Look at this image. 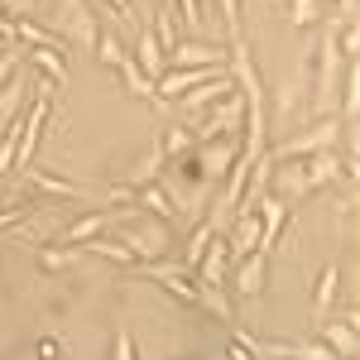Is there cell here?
Masks as SVG:
<instances>
[{
    "label": "cell",
    "mask_w": 360,
    "mask_h": 360,
    "mask_svg": "<svg viewBox=\"0 0 360 360\" xmlns=\"http://www.w3.org/2000/svg\"><path fill=\"white\" fill-rule=\"evenodd\" d=\"M346 173V159L336 149H322V154H307V159H283V164L269 168V197H278L283 207L288 202H303L317 188H327Z\"/></svg>",
    "instance_id": "1"
},
{
    "label": "cell",
    "mask_w": 360,
    "mask_h": 360,
    "mask_svg": "<svg viewBox=\"0 0 360 360\" xmlns=\"http://www.w3.org/2000/svg\"><path fill=\"white\" fill-rule=\"evenodd\" d=\"M341 20H327L322 34H317V53H312V68H317V77H312V111L317 120L322 115H336V101H341V77H346V63L351 58L341 53Z\"/></svg>",
    "instance_id": "2"
},
{
    "label": "cell",
    "mask_w": 360,
    "mask_h": 360,
    "mask_svg": "<svg viewBox=\"0 0 360 360\" xmlns=\"http://www.w3.org/2000/svg\"><path fill=\"white\" fill-rule=\"evenodd\" d=\"M49 20H53V34H58V39H68L72 49H82V53L96 49L101 15H96L91 0H58V15H49Z\"/></svg>",
    "instance_id": "3"
},
{
    "label": "cell",
    "mask_w": 360,
    "mask_h": 360,
    "mask_svg": "<svg viewBox=\"0 0 360 360\" xmlns=\"http://www.w3.org/2000/svg\"><path fill=\"white\" fill-rule=\"evenodd\" d=\"M341 120L336 115H322L317 125H307V130H298V135H288V139H278L274 149H264L274 164H283V159H307V154H322V149H336L341 144Z\"/></svg>",
    "instance_id": "4"
},
{
    "label": "cell",
    "mask_w": 360,
    "mask_h": 360,
    "mask_svg": "<svg viewBox=\"0 0 360 360\" xmlns=\"http://www.w3.org/2000/svg\"><path fill=\"white\" fill-rule=\"evenodd\" d=\"M115 240L130 250L139 264H159V259L168 255V245H173V240H168V226L154 221V217H144V212H139V226H130V231L115 236Z\"/></svg>",
    "instance_id": "5"
},
{
    "label": "cell",
    "mask_w": 360,
    "mask_h": 360,
    "mask_svg": "<svg viewBox=\"0 0 360 360\" xmlns=\"http://www.w3.org/2000/svg\"><path fill=\"white\" fill-rule=\"evenodd\" d=\"M168 68H207V72H226V44H202V39H178Z\"/></svg>",
    "instance_id": "6"
},
{
    "label": "cell",
    "mask_w": 360,
    "mask_h": 360,
    "mask_svg": "<svg viewBox=\"0 0 360 360\" xmlns=\"http://www.w3.org/2000/svg\"><path fill=\"white\" fill-rule=\"evenodd\" d=\"M245 341L259 360H336L317 336L312 341H255V336H245Z\"/></svg>",
    "instance_id": "7"
},
{
    "label": "cell",
    "mask_w": 360,
    "mask_h": 360,
    "mask_svg": "<svg viewBox=\"0 0 360 360\" xmlns=\"http://www.w3.org/2000/svg\"><path fill=\"white\" fill-rule=\"evenodd\" d=\"M264 278H269V255L255 250V255H245V259H236L231 288H236V298H259V293H264Z\"/></svg>",
    "instance_id": "8"
},
{
    "label": "cell",
    "mask_w": 360,
    "mask_h": 360,
    "mask_svg": "<svg viewBox=\"0 0 360 360\" xmlns=\"http://www.w3.org/2000/svg\"><path fill=\"white\" fill-rule=\"evenodd\" d=\"M317 341L332 351L336 360H356V351H360V332H356V317L351 322H317Z\"/></svg>",
    "instance_id": "9"
},
{
    "label": "cell",
    "mask_w": 360,
    "mask_h": 360,
    "mask_svg": "<svg viewBox=\"0 0 360 360\" xmlns=\"http://www.w3.org/2000/svg\"><path fill=\"white\" fill-rule=\"evenodd\" d=\"M34 101V82H25V72H15L10 82L0 86V135L25 115V106Z\"/></svg>",
    "instance_id": "10"
},
{
    "label": "cell",
    "mask_w": 360,
    "mask_h": 360,
    "mask_svg": "<svg viewBox=\"0 0 360 360\" xmlns=\"http://www.w3.org/2000/svg\"><path fill=\"white\" fill-rule=\"evenodd\" d=\"M255 212H259V250L269 255V250L278 245V236H283V226H288V207H283L278 197L264 193L259 202H255Z\"/></svg>",
    "instance_id": "11"
},
{
    "label": "cell",
    "mask_w": 360,
    "mask_h": 360,
    "mask_svg": "<svg viewBox=\"0 0 360 360\" xmlns=\"http://www.w3.org/2000/svg\"><path fill=\"white\" fill-rule=\"evenodd\" d=\"M231 91H236V82H231V72H221V77H212V82L193 86V91L183 96V111H188V115H202L207 106H217V101H226Z\"/></svg>",
    "instance_id": "12"
},
{
    "label": "cell",
    "mask_w": 360,
    "mask_h": 360,
    "mask_svg": "<svg viewBox=\"0 0 360 360\" xmlns=\"http://www.w3.org/2000/svg\"><path fill=\"white\" fill-rule=\"evenodd\" d=\"M336 293H341V269L327 264V269L317 274V283H312V322H327V317H332Z\"/></svg>",
    "instance_id": "13"
},
{
    "label": "cell",
    "mask_w": 360,
    "mask_h": 360,
    "mask_svg": "<svg viewBox=\"0 0 360 360\" xmlns=\"http://www.w3.org/2000/svg\"><path fill=\"white\" fill-rule=\"evenodd\" d=\"M25 63H34L44 72V82L68 86V58L58 53V49H25Z\"/></svg>",
    "instance_id": "14"
},
{
    "label": "cell",
    "mask_w": 360,
    "mask_h": 360,
    "mask_svg": "<svg viewBox=\"0 0 360 360\" xmlns=\"http://www.w3.org/2000/svg\"><path fill=\"white\" fill-rule=\"evenodd\" d=\"M212 240H217V226L202 217V221L193 226V236H188V245H183V269H188V274L202 264V255H207V245H212Z\"/></svg>",
    "instance_id": "15"
},
{
    "label": "cell",
    "mask_w": 360,
    "mask_h": 360,
    "mask_svg": "<svg viewBox=\"0 0 360 360\" xmlns=\"http://www.w3.org/2000/svg\"><path fill=\"white\" fill-rule=\"evenodd\" d=\"M101 231H106V217H101V212H91V217H82V221H72V226H68L58 245H86V240H96Z\"/></svg>",
    "instance_id": "16"
},
{
    "label": "cell",
    "mask_w": 360,
    "mask_h": 360,
    "mask_svg": "<svg viewBox=\"0 0 360 360\" xmlns=\"http://www.w3.org/2000/svg\"><path fill=\"white\" fill-rule=\"evenodd\" d=\"M25 183L39 188V193H49V197H86V188L68 183V178H53V173H25Z\"/></svg>",
    "instance_id": "17"
},
{
    "label": "cell",
    "mask_w": 360,
    "mask_h": 360,
    "mask_svg": "<svg viewBox=\"0 0 360 360\" xmlns=\"http://www.w3.org/2000/svg\"><path fill=\"white\" fill-rule=\"evenodd\" d=\"M115 72H120V82H125V91H130V96H139V101H159V91H154V82H149V77L139 72V68L130 63V58H125V63H120Z\"/></svg>",
    "instance_id": "18"
},
{
    "label": "cell",
    "mask_w": 360,
    "mask_h": 360,
    "mask_svg": "<svg viewBox=\"0 0 360 360\" xmlns=\"http://www.w3.org/2000/svg\"><path fill=\"white\" fill-rule=\"evenodd\" d=\"M82 250H91V255H101V259H115V264H125V269H130V264L139 269V259H135V255H130V250L120 245V240H106V236H96V240H86Z\"/></svg>",
    "instance_id": "19"
},
{
    "label": "cell",
    "mask_w": 360,
    "mask_h": 360,
    "mask_svg": "<svg viewBox=\"0 0 360 360\" xmlns=\"http://www.w3.org/2000/svg\"><path fill=\"white\" fill-rule=\"evenodd\" d=\"M322 15H327V0H293V5H288V25H293V29L317 25Z\"/></svg>",
    "instance_id": "20"
},
{
    "label": "cell",
    "mask_w": 360,
    "mask_h": 360,
    "mask_svg": "<svg viewBox=\"0 0 360 360\" xmlns=\"http://www.w3.org/2000/svg\"><path fill=\"white\" fill-rule=\"evenodd\" d=\"M91 53L101 58V63H106V68H120V63H125V49H120V39H115L111 29H101V34H96V49H91Z\"/></svg>",
    "instance_id": "21"
},
{
    "label": "cell",
    "mask_w": 360,
    "mask_h": 360,
    "mask_svg": "<svg viewBox=\"0 0 360 360\" xmlns=\"http://www.w3.org/2000/svg\"><path fill=\"white\" fill-rule=\"evenodd\" d=\"M217 10H221V25L231 39H245L240 34V0H217Z\"/></svg>",
    "instance_id": "22"
},
{
    "label": "cell",
    "mask_w": 360,
    "mask_h": 360,
    "mask_svg": "<svg viewBox=\"0 0 360 360\" xmlns=\"http://www.w3.org/2000/svg\"><path fill=\"white\" fill-rule=\"evenodd\" d=\"M39 264L44 269H68V264H77V250H44Z\"/></svg>",
    "instance_id": "23"
},
{
    "label": "cell",
    "mask_w": 360,
    "mask_h": 360,
    "mask_svg": "<svg viewBox=\"0 0 360 360\" xmlns=\"http://www.w3.org/2000/svg\"><path fill=\"white\" fill-rule=\"evenodd\" d=\"M0 15L5 20H29L34 15V0H0Z\"/></svg>",
    "instance_id": "24"
},
{
    "label": "cell",
    "mask_w": 360,
    "mask_h": 360,
    "mask_svg": "<svg viewBox=\"0 0 360 360\" xmlns=\"http://www.w3.org/2000/svg\"><path fill=\"white\" fill-rule=\"evenodd\" d=\"M111 360H139L135 336H130V332H115V356H111Z\"/></svg>",
    "instance_id": "25"
},
{
    "label": "cell",
    "mask_w": 360,
    "mask_h": 360,
    "mask_svg": "<svg viewBox=\"0 0 360 360\" xmlns=\"http://www.w3.org/2000/svg\"><path fill=\"white\" fill-rule=\"evenodd\" d=\"M274 111H278V115H293V111H298V96H293V82H288V86H283V91H278Z\"/></svg>",
    "instance_id": "26"
},
{
    "label": "cell",
    "mask_w": 360,
    "mask_h": 360,
    "mask_svg": "<svg viewBox=\"0 0 360 360\" xmlns=\"http://www.w3.org/2000/svg\"><path fill=\"white\" fill-rule=\"evenodd\" d=\"M231 360H259L255 351H250V341L240 332H236V341H231Z\"/></svg>",
    "instance_id": "27"
},
{
    "label": "cell",
    "mask_w": 360,
    "mask_h": 360,
    "mask_svg": "<svg viewBox=\"0 0 360 360\" xmlns=\"http://www.w3.org/2000/svg\"><path fill=\"white\" fill-rule=\"evenodd\" d=\"M96 5H101V10L111 5V15H135V0H96Z\"/></svg>",
    "instance_id": "28"
},
{
    "label": "cell",
    "mask_w": 360,
    "mask_h": 360,
    "mask_svg": "<svg viewBox=\"0 0 360 360\" xmlns=\"http://www.w3.org/2000/svg\"><path fill=\"white\" fill-rule=\"evenodd\" d=\"M197 10H202V0H183V20H188V25H193V29H197V20H202Z\"/></svg>",
    "instance_id": "29"
},
{
    "label": "cell",
    "mask_w": 360,
    "mask_h": 360,
    "mask_svg": "<svg viewBox=\"0 0 360 360\" xmlns=\"http://www.w3.org/2000/svg\"><path fill=\"white\" fill-rule=\"evenodd\" d=\"M327 5H336V10H341L336 20H356V0H327Z\"/></svg>",
    "instance_id": "30"
},
{
    "label": "cell",
    "mask_w": 360,
    "mask_h": 360,
    "mask_svg": "<svg viewBox=\"0 0 360 360\" xmlns=\"http://www.w3.org/2000/svg\"><path fill=\"white\" fill-rule=\"evenodd\" d=\"M5 49H10V44H5V39H0V53H5Z\"/></svg>",
    "instance_id": "31"
}]
</instances>
